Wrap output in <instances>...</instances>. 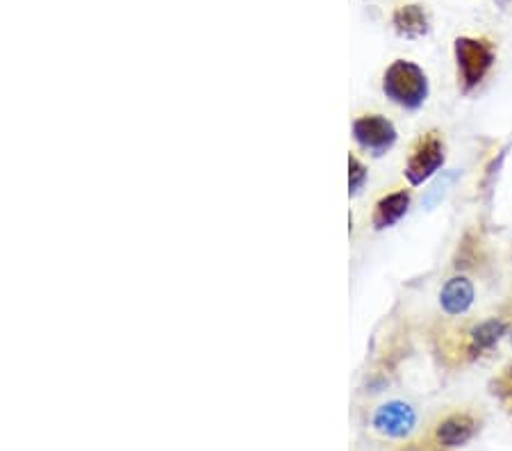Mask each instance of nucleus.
Returning a JSON list of instances; mask_svg holds the SVG:
<instances>
[{
  "label": "nucleus",
  "mask_w": 512,
  "mask_h": 451,
  "mask_svg": "<svg viewBox=\"0 0 512 451\" xmlns=\"http://www.w3.org/2000/svg\"><path fill=\"white\" fill-rule=\"evenodd\" d=\"M383 92L401 108L415 110L428 96V78L421 67L408 60H396L383 76Z\"/></svg>",
  "instance_id": "nucleus-1"
},
{
  "label": "nucleus",
  "mask_w": 512,
  "mask_h": 451,
  "mask_svg": "<svg viewBox=\"0 0 512 451\" xmlns=\"http://www.w3.org/2000/svg\"><path fill=\"white\" fill-rule=\"evenodd\" d=\"M458 62V76L462 82V89L469 92L476 85H481L483 78L490 73L494 60H497V51L490 39L483 37H458L456 46H453Z\"/></svg>",
  "instance_id": "nucleus-2"
},
{
  "label": "nucleus",
  "mask_w": 512,
  "mask_h": 451,
  "mask_svg": "<svg viewBox=\"0 0 512 451\" xmlns=\"http://www.w3.org/2000/svg\"><path fill=\"white\" fill-rule=\"evenodd\" d=\"M442 164H444L442 137L437 133H428L424 137H419L415 149H412L406 164V176L412 185H421L426 178H431Z\"/></svg>",
  "instance_id": "nucleus-3"
},
{
  "label": "nucleus",
  "mask_w": 512,
  "mask_h": 451,
  "mask_svg": "<svg viewBox=\"0 0 512 451\" xmlns=\"http://www.w3.org/2000/svg\"><path fill=\"white\" fill-rule=\"evenodd\" d=\"M353 137L365 151L383 155L394 146L396 130L392 121H387L381 114H367L353 123Z\"/></svg>",
  "instance_id": "nucleus-4"
},
{
  "label": "nucleus",
  "mask_w": 512,
  "mask_h": 451,
  "mask_svg": "<svg viewBox=\"0 0 512 451\" xmlns=\"http://www.w3.org/2000/svg\"><path fill=\"white\" fill-rule=\"evenodd\" d=\"M392 26L399 37L419 39L428 35V30H431V19H428L424 5L410 3L396 7V12L392 14Z\"/></svg>",
  "instance_id": "nucleus-5"
},
{
  "label": "nucleus",
  "mask_w": 512,
  "mask_h": 451,
  "mask_svg": "<svg viewBox=\"0 0 512 451\" xmlns=\"http://www.w3.org/2000/svg\"><path fill=\"white\" fill-rule=\"evenodd\" d=\"M440 303H442V310L447 315L467 313L474 303V285L462 276L451 278V281H447V285L442 287Z\"/></svg>",
  "instance_id": "nucleus-6"
},
{
  "label": "nucleus",
  "mask_w": 512,
  "mask_h": 451,
  "mask_svg": "<svg viewBox=\"0 0 512 451\" xmlns=\"http://www.w3.org/2000/svg\"><path fill=\"white\" fill-rule=\"evenodd\" d=\"M376 426L390 436H403L415 424V413L406 404H387L376 413Z\"/></svg>",
  "instance_id": "nucleus-7"
},
{
  "label": "nucleus",
  "mask_w": 512,
  "mask_h": 451,
  "mask_svg": "<svg viewBox=\"0 0 512 451\" xmlns=\"http://www.w3.org/2000/svg\"><path fill=\"white\" fill-rule=\"evenodd\" d=\"M408 205H410V194L408 192L387 194L385 199H381V201H378V205H376L374 226L378 228V231L394 226L396 221H399L403 215H406Z\"/></svg>",
  "instance_id": "nucleus-8"
},
{
  "label": "nucleus",
  "mask_w": 512,
  "mask_h": 451,
  "mask_svg": "<svg viewBox=\"0 0 512 451\" xmlns=\"http://www.w3.org/2000/svg\"><path fill=\"white\" fill-rule=\"evenodd\" d=\"M474 420L469 415H453L447 422L440 424V431H437V438L444 447H458L462 442H467L474 433Z\"/></svg>",
  "instance_id": "nucleus-9"
},
{
  "label": "nucleus",
  "mask_w": 512,
  "mask_h": 451,
  "mask_svg": "<svg viewBox=\"0 0 512 451\" xmlns=\"http://www.w3.org/2000/svg\"><path fill=\"white\" fill-rule=\"evenodd\" d=\"M503 333H506V324L501 319H487V322L478 324L472 331L469 349H472V354H481L485 349H492L501 340Z\"/></svg>",
  "instance_id": "nucleus-10"
},
{
  "label": "nucleus",
  "mask_w": 512,
  "mask_h": 451,
  "mask_svg": "<svg viewBox=\"0 0 512 451\" xmlns=\"http://www.w3.org/2000/svg\"><path fill=\"white\" fill-rule=\"evenodd\" d=\"M367 171L362 167V162L358 158H349V183H351V192H358L360 185L365 183Z\"/></svg>",
  "instance_id": "nucleus-11"
}]
</instances>
